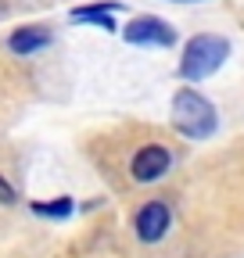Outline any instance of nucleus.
I'll list each match as a JSON object with an SVG mask.
<instances>
[{
	"label": "nucleus",
	"instance_id": "obj_1",
	"mask_svg": "<svg viewBox=\"0 0 244 258\" xmlns=\"http://www.w3.org/2000/svg\"><path fill=\"white\" fill-rule=\"evenodd\" d=\"M172 125H176V133L191 137V140H205V137L216 133V125H219L216 104H212L208 97H201L198 90L183 86L172 97Z\"/></svg>",
	"mask_w": 244,
	"mask_h": 258
},
{
	"label": "nucleus",
	"instance_id": "obj_2",
	"mask_svg": "<svg viewBox=\"0 0 244 258\" xmlns=\"http://www.w3.org/2000/svg\"><path fill=\"white\" fill-rule=\"evenodd\" d=\"M226 57H230V40L216 36V32H201V36L187 40V47H183L179 76L191 79V83H201V79H208L212 72H219Z\"/></svg>",
	"mask_w": 244,
	"mask_h": 258
},
{
	"label": "nucleus",
	"instance_id": "obj_3",
	"mask_svg": "<svg viewBox=\"0 0 244 258\" xmlns=\"http://www.w3.org/2000/svg\"><path fill=\"white\" fill-rule=\"evenodd\" d=\"M122 40L133 43V47H172L176 43V29L158 15H137L126 29H122Z\"/></svg>",
	"mask_w": 244,
	"mask_h": 258
},
{
	"label": "nucleus",
	"instance_id": "obj_4",
	"mask_svg": "<svg viewBox=\"0 0 244 258\" xmlns=\"http://www.w3.org/2000/svg\"><path fill=\"white\" fill-rule=\"evenodd\" d=\"M169 165H172V154L162 144H144L130 161V176L133 183H155L169 172Z\"/></svg>",
	"mask_w": 244,
	"mask_h": 258
},
{
	"label": "nucleus",
	"instance_id": "obj_5",
	"mask_svg": "<svg viewBox=\"0 0 244 258\" xmlns=\"http://www.w3.org/2000/svg\"><path fill=\"white\" fill-rule=\"evenodd\" d=\"M169 226H172V212H169L165 201H147L133 219V230L144 244H158L169 233Z\"/></svg>",
	"mask_w": 244,
	"mask_h": 258
},
{
	"label": "nucleus",
	"instance_id": "obj_6",
	"mask_svg": "<svg viewBox=\"0 0 244 258\" xmlns=\"http://www.w3.org/2000/svg\"><path fill=\"white\" fill-rule=\"evenodd\" d=\"M8 47H11V54L29 57V54L50 47V29L47 25H22V29H15L8 36Z\"/></svg>",
	"mask_w": 244,
	"mask_h": 258
},
{
	"label": "nucleus",
	"instance_id": "obj_7",
	"mask_svg": "<svg viewBox=\"0 0 244 258\" xmlns=\"http://www.w3.org/2000/svg\"><path fill=\"white\" fill-rule=\"evenodd\" d=\"M111 11H122V0H101V4L76 8V11H72V22H90V25H101L104 32H115Z\"/></svg>",
	"mask_w": 244,
	"mask_h": 258
},
{
	"label": "nucleus",
	"instance_id": "obj_8",
	"mask_svg": "<svg viewBox=\"0 0 244 258\" xmlns=\"http://www.w3.org/2000/svg\"><path fill=\"white\" fill-rule=\"evenodd\" d=\"M72 198H50V201H33V212L43 219H69L72 215Z\"/></svg>",
	"mask_w": 244,
	"mask_h": 258
},
{
	"label": "nucleus",
	"instance_id": "obj_9",
	"mask_svg": "<svg viewBox=\"0 0 244 258\" xmlns=\"http://www.w3.org/2000/svg\"><path fill=\"white\" fill-rule=\"evenodd\" d=\"M18 201V194H15V186L4 179V176H0V205H15Z\"/></svg>",
	"mask_w": 244,
	"mask_h": 258
},
{
	"label": "nucleus",
	"instance_id": "obj_10",
	"mask_svg": "<svg viewBox=\"0 0 244 258\" xmlns=\"http://www.w3.org/2000/svg\"><path fill=\"white\" fill-rule=\"evenodd\" d=\"M172 4H198V0H172Z\"/></svg>",
	"mask_w": 244,
	"mask_h": 258
}]
</instances>
